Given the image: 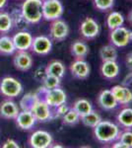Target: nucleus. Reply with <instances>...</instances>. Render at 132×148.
Wrapping results in <instances>:
<instances>
[{
	"instance_id": "nucleus-1",
	"label": "nucleus",
	"mask_w": 132,
	"mask_h": 148,
	"mask_svg": "<svg viewBox=\"0 0 132 148\" xmlns=\"http://www.w3.org/2000/svg\"><path fill=\"white\" fill-rule=\"evenodd\" d=\"M119 126L109 121H101L94 127V135L95 138L101 143H112L118 139L120 134Z\"/></svg>"
},
{
	"instance_id": "nucleus-2",
	"label": "nucleus",
	"mask_w": 132,
	"mask_h": 148,
	"mask_svg": "<svg viewBox=\"0 0 132 148\" xmlns=\"http://www.w3.org/2000/svg\"><path fill=\"white\" fill-rule=\"evenodd\" d=\"M20 10L29 24L40 23L42 19V0H25Z\"/></svg>"
},
{
	"instance_id": "nucleus-3",
	"label": "nucleus",
	"mask_w": 132,
	"mask_h": 148,
	"mask_svg": "<svg viewBox=\"0 0 132 148\" xmlns=\"http://www.w3.org/2000/svg\"><path fill=\"white\" fill-rule=\"evenodd\" d=\"M23 92V85L18 79L11 76L3 77L0 81V94L2 96L14 99L20 96Z\"/></svg>"
},
{
	"instance_id": "nucleus-4",
	"label": "nucleus",
	"mask_w": 132,
	"mask_h": 148,
	"mask_svg": "<svg viewBox=\"0 0 132 148\" xmlns=\"http://www.w3.org/2000/svg\"><path fill=\"white\" fill-rule=\"evenodd\" d=\"M38 94L44 95V100L47 105L51 108H56L60 105L66 103L67 96L66 93L60 87H56L53 89H45L42 86L39 88Z\"/></svg>"
},
{
	"instance_id": "nucleus-5",
	"label": "nucleus",
	"mask_w": 132,
	"mask_h": 148,
	"mask_svg": "<svg viewBox=\"0 0 132 148\" xmlns=\"http://www.w3.org/2000/svg\"><path fill=\"white\" fill-rule=\"evenodd\" d=\"M64 7L60 0H45L42 1V18L45 21H53L61 18Z\"/></svg>"
},
{
	"instance_id": "nucleus-6",
	"label": "nucleus",
	"mask_w": 132,
	"mask_h": 148,
	"mask_svg": "<svg viewBox=\"0 0 132 148\" xmlns=\"http://www.w3.org/2000/svg\"><path fill=\"white\" fill-rule=\"evenodd\" d=\"M109 40L116 47H125L132 42V31L123 26L110 31Z\"/></svg>"
},
{
	"instance_id": "nucleus-7",
	"label": "nucleus",
	"mask_w": 132,
	"mask_h": 148,
	"mask_svg": "<svg viewBox=\"0 0 132 148\" xmlns=\"http://www.w3.org/2000/svg\"><path fill=\"white\" fill-rule=\"evenodd\" d=\"M30 111L32 112L36 120L39 123H47V121H50L54 119L51 107H49L44 100L40 99V98L35 102Z\"/></svg>"
},
{
	"instance_id": "nucleus-8",
	"label": "nucleus",
	"mask_w": 132,
	"mask_h": 148,
	"mask_svg": "<svg viewBox=\"0 0 132 148\" xmlns=\"http://www.w3.org/2000/svg\"><path fill=\"white\" fill-rule=\"evenodd\" d=\"M53 138L49 131L38 130L29 136L28 144L32 148H49L51 147Z\"/></svg>"
},
{
	"instance_id": "nucleus-9",
	"label": "nucleus",
	"mask_w": 132,
	"mask_h": 148,
	"mask_svg": "<svg viewBox=\"0 0 132 148\" xmlns=\"http://www.w3.org/2000/svg\"><path fill=\"white\" fill-rule=\"evenodd\" d=\"M69 32V26L64 20L59 18L51 21L49 27V36L51 40L55 42H62L68 37Z\"/></svg>"
},
{
	"instance_id": "nucleus-10",
	"label": "nucleus",
	"mask_w": 132,
	"mask_h": 148,
	"mask_svg": "<svg viewBox=\"0 0 132 148\" xmlns=\"http://www.w3.org/2000/svg\"><path fill=\"white\" fill-rule=\"evenodd\" d=\"M80 34L86 40H94L100 35V24L92 17H86L80 24Z\"/></svg>"
},
{
	"instance_id": "nucleus-11",
	"label": "nucleus",
	"mask_w": 132,
	"mask_h": 148,
	"mask_svg": "<svg viewBox=\"0 0 132 148\" xmlns=\"http://www.w3.org/2000/svg\"><path fill=\"white\" fill-rule=\"evenodd\" d=\"M52 42L47 36H38L34 38L31 49L39 56H47L51 51Z\"/></svg>"
},
{
	"instance_id": "nucleus-12",
	"label": "nucleus",
	"mask_w": 132,
	"mask_h": 148,
	"mask_svg": "<svg viewBox=\"0 0 132 148\" xmlns=\"http://www.w3.org/2000/svg\"><path fill=\"white\" fill-rule=\"evenodd\" d=\"M16 125L22 130H30L37 123L35 116L30 110H21L15 118Z\"/></svg>"
},
{
	"instance_id": "nucleus-13",
	"label": "nucleus",
	"mask_w": 132,
	"mask_h": 148,
	"mask_svg": "<svg viewBox=\"0 0 132 148\" xmlns=\"http://www.w3.org/2000/svg\"><path fill=\"white\" fill-rule=\"evenodd\" d=\"M70 71L75 78L80 80H85L90 75L91 67L90 64L85 59H75L70 64Z\"/></svg>"
},
{
	"instance_id": "nucleus-14",
	"label": "nucleus",
	"mask_w": 132,
	"mask_h": 148,
	"mask_svg": "<svg viewBox=\"0 0 132 148\" xmlns=\"http://www.w3.org/2000/svg\"><path fill=\"white\" fill-rule=\"evenodd\" d=\"M33 39L34 38L31 35V33L27 32L26 30L19 31L12 38L16 51H29V49H31Z\"/></svg>"
},
{
	"instance_id": "nucleus-15",
	"label": "nucleus",
	"mask_w": 132,
	"mask_h": 148,
	"mask_svg": "<svg viewBox=\"0 0 132 148\" xmlns=\"http://www.w3.org/2000/svg\"><path fill=\"white\" fill-rule=\"evenodd\" d=\"M13 64L20 71H28L33 66V58L28 51H17L13 57Z\"/></svg>"
},
{
	"instance_id": "nucleus-16",
	"label": "nucleus",
	"mask_w": 132,
	"mask_h": 148,
	"mask_svg": "<svg viewBox=\"0 0 132 148\" xmlns=\"http://www.w3.org/2000/svg\"><path fill=\"white\" fill-rule=\"evenodd\" d=\"M20 108L11 99L4 100L0 103V116L5 120H15L18 116Z\"/></svg>"
},
{
	"instance_id": "nucleus-17",
	"label": "nucleus",
	"mask_w": 132,
	"mask_h": 148,
	"mask_svg": "<svg viewBox=\"0 0 132 148\" xmlns=\"http://www.w3.org/2000/svg\"><path fill=\"white\" fill-rule=\"evenodd\" d=\"M118 105H128L132 103V91L124 85H116L110 89Z\"/></svg>"
},
{
	"instance_id": "nucleus-18",
	"label": "nucleus",
	"mask_w": 132,
	"mask_h": 148,
	"mask_svg": "<svg viewBox=\"0 0 132 148\" xmlns=\"http://www.w3.org/2000/svg\"><path fill=\"white\" fill-rule=\"evenodd\" d=\"M98 104L105 111H111L118 106L116 98L110 90H103L98 96Z\"/></svg>"
},
{
	"instance_id": "nucleus-19",
	"label": "nucleus",
	"mask_w": 132,
	"mask_h": 148,
	"mask_svg": "<svg viewBox=\"0 0 132 148\" xmlns=\"http://www.w3.org/2000/svg\"><path fill=\"white\" fill-rule=\"evenodd\" d=\"M101 74L107 80H112L119 74V65L116 60L104 61L101 66Z\"/></svg>"
},
{
	"instance_id": "nucleus-20",
	"label": "nucleus",
	"mask_w": 132,
	"mask_h": 148,
	"mask_svg": "<svg viewBox=\"0 0 132 148\" xmlns=\"http://www.w3.org/2000/svg\"><path fill=\"white\" fill-rule=\"evenodd\" d=\"M70 52L75 59H85L90 52L88 45L81 40H76L70 46Z\"/></svg>"
},
{
	"instance_id": "nucleus-21",
	"label": "nucleus",
	"mask_w": 132,
	"mask_h": 148,
	"mask_svg": "<svg viewBox=\"0 0 132 148\" xmlns=\"http://www.w3.org/2000/svg\"><path fill=\"white\" fill-rule=\"evenodd\" d=\"M65 65L59 60H52L45 66L47 75H52L62 79L65 75Z\"/></svg>"
},
{
	"instance_id": "nucleus-22",
	"label": "nucleus",
	"mask_w": 132,
	"mask_h": 148,
	"mask_svg": "<svg viewBox=\"0 0 132 148\" xmlns=\"http://www.w3.org/2000/svg\"><path fill=\"white\" fill-rule=\"evenodd\" d=\"M117 123L125 130L132 128V108H124L116 116Z\"/></svg>"
},
{
	"instance_id": "nucleus-23",
	"label": "nucleus",
	"mask_w": 132,
	"mask_h": 148,
	"mask_svg": "<svg viewBox=\"0 0 132 148\" xmlns=\"http://www.w3.org/2000/svg\"><path fill=\"white\" fill-rule=\"evenodd\" d=\"M105 23H107V28L111 31V30H114V29H116L118 27L123 26L124 17L120 12L112 11V12H110L109 15H107Z\"/></svg>"
},
{
	"instance_id": "nucleus-24",
	"label": "nucleus",
	"mask_w": 132,
	"mask_h": 148,
	"mask_svg": "<svg viewBox=\"0 0 132 148\" xmlns=\"http://www.w3.org/2000/svg\"><path fill=\"white\" fill-rule=\"evenodd\" d=\"M16 51L15 46L12 38L9 36L0 37V54L2 56H11Z\"/></svg>"
},
{
	"instance_id": "nucleus-25",
	"label": "nucleus",
	"mask_w": 132,
	"mask_h": 148,
	"mask_svg": "<svg viewBox=\"0 0 132 148\" xmlns=\"http://www.w3.org/2000/svg\"><path fill=\"white\" fill-rule=\"evenodd\" d=\"M100 57L102 61H114L117 59V51L112 45H105L100 49Z\"/></svg>"
},
{
	"instance_id": "nucleus-26",
	"label": "nucleus",
	"mask_w": 132,
	"mask_h": 148,
	"mask_svg": "<svg viewBox=\"0 0 132 148\" xmlns=\"http://www.w3.org/2000/svg\"><path fill=\"white\" fill-rule=\"evenodd\" d=\"M101 121H102V116H101L96 111H94V110H92L90 113L80 116L81 123H82L85 126L92 127V128L95 127Z\"/></svg>"
},
{
	"instance_id": "nucleus-27",
	"label": "nucleus",
	"mask_w": 132,
	"mask_h": 148,
	"mask_svg": "<svg viewBox=\"0 0 132 148\" xmlns=\"http://www.w3.org/2000/svg\"><path fill=\"white\" fill-rule=\"evenodd\" d=\"M10 15H11L12 21H13V27H16L20 31L26 30L28 25H30V24L26 21V19L24 18L22 12H21V10H19V9H14Z\"/></svg>"
},
{
	"instance_id": "nucleus-28",
	"label": "nucleus",
	"mask_w": 132,
	"mask_h": 148,
	"mask_svg": "<svg viewBox=\"0 0 132 148\" xmlns=\"http://www.w3.org/2000/svg\"><path fill=\"white\" fill-rule=\"evenodd\" d=\"M13 29V21L11 15L7 12H0V33L6 34Z\"/></svg>"
},
{
	"instance_id": "nucleus-29",
	"label": "nucleus",
	"mask_w": 132,
	"mask_h": 148,
	"mask_svg": "<svg viewBox=\"0 0 132 148\" xmlns=\"http://www.w3.org/2000/svg\"><path fill=\"white\" fill-rule=\"evenodd\" d=\"M73 109L79 114V116H82L84 114L90 113L93 110V106L88 100L86 99H79L73 105Z\"/></svg>"
},
{
	"instance_id": "nucleus-30",
	"label": "nucleus",
	"mask_w": 132,
	"mask_h": 148,
	"mask_svg": "<svg viewBox=\"0 0 132 148\" xmlns=\"http://www.w3.org/2000/svg\"><path fill=\"white\" fill-rule=\"evenodd\" d=\"M40 96L37 92L36 93H28L24 96L20 101V109L21 110H31L33 105L37 100L40 99Z\"/></svg>"
},
{
	"instance_id": "nucleus-31",
	"label": "nucleus",
	"mask_w": 132,
	"mask_h": 148,
	"mask_svg": "<svg viewBox=\"0 0 132 148\" xmlns=\"http://www.w3.org/2000/svg\"><path fill=\"white\" fill-rule=\"evenodd\" d=\"M80 121V116L73 108L69 109L68 112L62 116V123L66 125H76Z\"/></svg>"
},
{
	"instance_id": "nucleus-32",
	"label": "nucleus",
	"mask_w": 132,
	"mask_h": 148,
	"mask_svg": "<svg viewBox=\"0 0 132 148\" xmlns=\"http://www.w3.org/2000/svg\"><path fill=\"white\" fill-rule=\"evenodd\" d=\"M94 6L101 12H107L114 8V0H93Z\"/></svg>"
},
{
	"instance_id": "nucleus-33",
	"label": "nucleus",
	"mask_w": 132,
	"mask_h": 148,
	"mask_svg": "<svg viewBox=\"0 0 132 148\" xmlns=\"http://www.w3.org/2000/svg\"><path fill=\"white\" fill-rule=\"evenodd\" d=\"M61 83V79L52 75H47L42 81V87L45 89H53V88L59 87Z\"/></svg>"
},
{
	"instance_id": "nucleus-34",
	"label": "nucleus",
	"mask_w": 132,
	"mask_h": 148,
	"mask_svg": "<svg viewBox=\"0 0 132 148\" xmlns=\"http://www.w3.org/2000/svg\"><path fill=\"white\" fill-rule=\"evenodd\" d=\"M117 140L123 143L126 148H132V131L125 130L123 132H120Z\"/></svg>"
},
{
	"instance_id": "nucleus-35",
	"label": "nucleus",
	"mask_w": 132,
	"mask_h": 148,
	"mask_svg": "<svg viewBox=\"0 0 132 148\" xmlns=\"http://www.w3.org/2000/svg\"><path fill=\"white\" fill-rule=\"evenodd\" d=\"M47 71H45V67H42V66H40V67H38L37 69L35 70V72H34V79H35L37 82H40V83H42V81L45 78V76H47Z\"/></svg>"
},
{
	"instance_id": "nucleus-36",
	"label": "nucleus",
	"mask_w": 132,
	"mask_h": 148,
	"mask_svg": "<svg viewBox=\"0 0 132 148\" xmlns=\"http://www.w3.org/2000/svg\"><path fill=\"white\" fill-rule=\"evenodd\" d=\"M54 109H55V111L53 112V116L55 119V118H62V116L68 112V110L70 108L67 106L66 103H64V104H62L60 106L56 107V108H54Z\"/></svg>"
},
{
	"instance_id": "nucleus-37",
	"label": "nucleus",
	"mask_w": 132,
	"mask_h": 148,
	"mask_svg": "<svg viewBox=\"0 0 132 148\" xmlns=\"http://www.w3.org/2000/svg\"><path fill=\"white\" fill-rule=\"evenodd\" d=\"M3 148H20V145L18 144V142L16 140L12 139V138H8L6 141L3 142L2 144Z\"/></svg>"
},
{
	"instance_id": "nucleus-38",
	"label": "nucleus",
	"mask_w": 132,
	"mask_h": 148,
	"mask_svg": "<svg viewBox=\"0 0 132 148\" xmlns=\"http://www.w3.org/2000/svg\"><path fill=\"white\" fill-rule=\"evenodd\" d=\"M122 85L126 86L127 88H129V89L132 91V72L128 73L125 76V78H124L123 81H122Z\"/></svg>"
},
{
	"instance_id": "nucleus-39",
	"label": "nucleus",
	"mask_w": 132,
	"mask_h": 148,
	"mask_svg": "<svg viewBox=\"0 0 132 148\" xmlns=\"http://www.w3.org/2000/svg\"><path fill=\"white\" fill-rule=\"evenodd\" d=\"M125 65L127 69L132 72V51L128 52L125 56Z\"/></svg>"
},
{
	"instance_id": "nucleus-40",
	"label": "nucleus",
	"mask_w": 132,
	"mask_h": 148,
	"mask_svg": "<svg viewBox=\"0 0 132 148\" xmlns=\"http://www.w3.org/2000/svg\"><path fill=\"white\" fill-rule=\"evenodd\" d=\"M127 20H128V23L132 26V9L129 11L128 15H127Z\"/></svg>"
},
{
	"instance_id": "nucleus-41",
	"label": "nucleus",
	"mask_w": 132,
	"mask_h": 148,
	"mask_svg": "<svg viewBox=\"0 0 132 148\" xmlns=\"http://www.w3.org/2000/svg\"><path fill=\"white\" fill-rule=\"evenodd\" d=\"M7 1H8V0H0V10L5 7V5L7 4Z\"/></svg>"
},
{
	"instance_id": "nucleus-42",
	"label": "nucleus",
	"mask_w": 132,
	"mask_h": 148,
	"mask_svg": "<svg viewBox=\"0 0 132 148\" xmlns=\"http://www.w3.org/2000/svg\"><path fill=\"white\" fill-rule=\"evenodd\" d=\"M42 1H45V0H42Z\"/></svg>"
}]
</instances>
